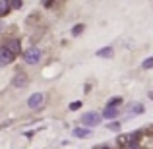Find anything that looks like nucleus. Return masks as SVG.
<instances>
[{"label":"nucleus","mask_w":153,"mask_h":149,"mask_svg":"<svg viewBox=\"0 0 153 149\" xmlns=\"http://www.w3.org/2000/svg\"><path fill=\"white\" fill-rule=\"evenodd\" d=\"M43 103H45V95L43 93H33L29 99H27V107L29 108H41Z\"/></svg>","instance_id":"nucleus-4"},{"label":"nucleus","mask_w":153,"mask_h":149,"mask_svg":"<svg viewBox=\"0 0 153 149\" xmlns=\"http://www.w3.org/2000/svg\"><path fill=\"white\" fill-rule=\"evenodd\" d=\"M16 54H12L6 47H0V66H8L10 62H14Z\"/></svg>","instance_id":"nucleus-5"},{"label":"nucleus","mask_w":153,"mask_h":149,"mask_svg":"<svg viewBox=\"0 0 153 149\" xmlns=\"http://www.w3.org/2000/svg\"><path fill=\"white\" fill-rule=\"evenodd\" d=\"M142 110H143L142 105H138V107H132V108H130V112H142Z\"/></svg>","instance_id":"nucleus-14"},{"label":"nucleus","mask_w":153,"mask_h":149,"mask_svg":"<svg viewBox=\"0 0 153 149\" xmlns=\"http://www.w3.org/2000/svg\"><path fill=\"white\" fill-rule=\"evenodd\" d=\"M74 136L76 138H89L91 132H89V128H74Z\"/></svg>","instance_id":"nucleus-8"},{"label":"nucleus","mask_w":153,"mask_h":149,"mask_svg":"<svg viewBox=\"0 0 153 149\" xmlns=\"http://www.w3.org/2000/svg\"><path fill=\"white\" fill-rule=\"evenodd\" d=\"M79 107H82V103H79V101H74V103L70 105V110H78Z\"/></svg>","instance_id":"nucleus-13"},{"label":"nucleus","mask_w":153,"mask_h":149,"mask_svg":"<svg viewBox=\"0 0 153 149\" xmlns=\"http://www.w3.org/2000/svg\"><path fill=\"white\" fill-rule=\"evenodd\" d=\"M105 149H108V147H105Z\"/></svg>","instance_id":"nucleus-17"},{"label":"nucleus","mask_w":153,"mask_h":149,"mask_svg":"<svg viewBox=\"0 0 153 149\" xmlns=\"http://www.w3.org/2000/svg\"><path fill=\"white\" fill-rule=\"evenodd\" d=\"M82 31H83V25H78V27H76V29H74V35H79V33H82Z\"/></svg>","instance_id":"nucleus-15"},{"label":"nucleus","mask_w":153,"mask_h":149,"mask_svg":"<svg viewBox=\"0 0 153 149\" xmlns=\"http://www.w3.org/2000/svg\"><path fill=\"white\" fill-rule=\"evenodd\" d=\"M23 60H25L27 64H37L39 60H41V50H39L37 47H31V49H27L25 54H23Z\"/></svg>","instance_id":"nucleus-2"},{"label":"nucleus","mask_w":153,"mask_h":149,"mask_svg":"<svg viewBox=\"0 0 153 149\" xmlns=\"http://www.w3.org/2000/svg\"><path fill=\"white\" fill-rule=\"evenodd\" d=\"M8 8H10V4H8V2H4V0H0V16L8 14Z\"/></svg>","instance_id":"nucleus-10"},{"label":"nucleus","mask_w":153,"mask_h":149,"mask_svg":"<svg viewBox=\"0 0 153 149\" xmlns=\"http://www.w3.org/2000/svg\"><path fill=\"white\" fill-rule=\"evenodd\" d=\"M82 122L85 124L87 128H93V126H99V124H101V116H99L97 112H87V114L82 116Z\"/></svg>","instance_id":"nucleus-3"},{"label":"nucleus","mask_w":153,"mask_h":149,"mask_svg":"<svg viewBox=\"0 0 153 149\" xmlns=\"http://www.w3.org/2000/svg\"><path fill=\"white\" fill-rule=\"evenodd\" d=\"M108 128H111V130H118V128H120V124L112 122V124H108Z\"/></svg>","instance_id":"nucleus-16"},{"label":"nucleus","mask_w":153,"mask_h":149,"mask_svg":"<svg viewBox=\"0 0 153 149\" xmlns=\"http://www.w3.org/2000/svg\"><path fill=\"white\" fill-rule=\"evenodd\" d=\"M112 52H114V50H112L111 47H107V49H101V50H99V52H97V56H101V58H111Z\"/></svg>","instance_id":"nucleus-9"},{"label":"nucleus","mask_w":153,"mask_h":149,"mask_svg":"<svg viewBox=\"0 0 153 149\" xmlns=\"http://www.w3.org/2000/svg\"><path fill=\"white\" fill-rule=\"evenodd\" d=\"M120 105H122V99L120 97H114V99H111L107 103V107H105V118H114V116H118V112H120Z\"/></svg>","instance_id":"nucleus-1"},{"label":"nucleus","mask_w":153,"mask_h":149,"mask_svg":"<svg viewBox=\"0 0 153 149\" xmlns=\"http://www.w3.org/2000/svg\"><path fill=\"white\" fill-rule=\"evenodd\" d=\"M27 82H29L27 74H23V72H18V74L14 76V79H12V85L18 87V89H22V87H25V85H27Z\"/></svg>","instance_id":"nucleus-6"},{"label":"nucleus","mask_w":153,"mask_h":149,"mask_svg":"<svg viewBox=\"0 0 153 149\" xmlns=\"http://www.w3.org/2000/svg\"><path fill=\"white\" fill-rule=\"evenodd\" d=\"M8 4H10V8H22V0H12Z\"/></svg>","instance_id":"nucleus-12"},{"label":"nucleus","mask_w":153,"mask_h":149,"mask_svg":"<svg viewBox=\"0 0 153 149\" xmlns=\"http://www.w3.org/2000/svg\"><path fill=\"white\" fill-rule=\"evenodd\" d=\"M8 50L12 52V54H18L19 52V49H22V45H19V41L18 39H12V41H8V45H4Z\"/></svg>","instance_id":"nucleus-7"},{"label":"nucleus","mask_w":153,"mask_h":149,"mask_svg":"<svg viewBox=\"0 0 153 149\" xmlns=\"http://www.w3.org/2000/svg\"><path fill=\"white\" fill-rule=\"evenodd\" d=\"M146 70H149V68H153V58H147V60H143V64H142Z\"/></svg>","instance_id":"nucleus-11"}]
</instances>
